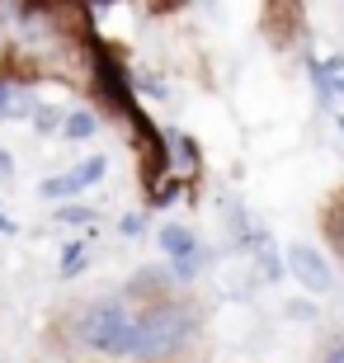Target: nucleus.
<instances>
[{"label":"nucleus","instance_id":"1","mask_svg":"<svg viewBox=\"0 0 344 363\" xmlns=\"http://www.w3.org/2000/svg\"><path fill=\"white\" fill-rule=\"evenodd\" d=\"M76 335L80 345H90L99 354H128L137 359L142 350V307L123 302V297H104L76 316Z\"/></svg>","mask_w":344,"mask_h":363},{"label":"nucleus","instance_id":"2","mask_svg":"<svg viewBox=\"0 0 344 363\" xmlns=\"http://www.w3.org/2000/svg\"><path fill=\"white\" fill-rule=\"evenodd\" d=\"M189 330H194L189 311L170 307V302L142 307V350H137V359H160V354H174L189 340Z\"/></svg>","mask_w":344,"mask_h":363},{"label":"nucleus","instance_id":"3","mask_svg":"<svg viewBox=\"0 0 344 363\" xmlns=\"http://www.w3.org/2000/svg\"><path fill=\"white\" fill-rule=\"evenodd\" d=\"M99 175H104V161L94 156V161L76 165L71 175H57V179H48V184H43V199H71V194H80V189H90Z\"/></svg>","mask_w":344,"mask_h":363},{"label":"nucleus","instance_id":"4","mask_svg":"<svg viewBox=\"0 0 344 363\" xmlns=\"http://www.w3.org/2000/svg\"><path fill=\"white\" fill-rule=\"evenodd\" d=\"M292 274H297L311 293H326V288H331V269H326L321 255H316V250H306V245H292Z\"/></svg>","mask_w":344,"mask_h":363},{"label":"nucleus","instance_id":"5","mask_svg":"<svg viewBox=\"0 0 344 363\" xmlns=\"http://www.w3.org/2000/svg\"><path fill=\"white\" fill-rule=\"evenodd\" d=\"M160 245H165L174 259H189V255H194V236H189V231H179V227H165V231H160Z\"/></svg>","mask_w":344,"mask_h":363},{"label":"nucleus","instance_id":"6","mask_svg":"<svg viewBox=\"0 0 344 363\" xmlns=\"http://www.w3.org/2000/svg\"><path fill=\"white\" fill-rule=\"evenodd\" d=\"M19 113H28V94L14 85H0V118H19Z\"/></svg>","mask_w":344,"mask_h":363},{"label":"nucleus","instance_id":"7","mask_svg":"<svg viewBox=\"0 0 344 363\" xmlns=\"http://www.w3.org/2000/svg\"><path fill=\"white\" fill-rule=\"evenodd\" d=\"M67 133L71 137H90L94 133V118H90V113H71V118H67Z\"/></svg>","mask_w":344,"mask_h":363},{"label":"nucleus","instance_id":"8","mask_svg":"<svg viewBox=\"0 0 344 363\" xmlns=\"http://www.w3.org/2000/svg\"><path fill=\"white\" fill-rule=\"evenodd\" d=\"M80 259H85V250H80V245H71V250H67V264H62V269L76 274V269H80Z\"/></svg>","mask_w":344,"mask_h":363},{"label":"nucleus","instance_id":"9","mask_svg":"<svg viewBox=\"0 0 344 363\" xmlns=\"http://www.w3.org/2000/svg\"><path fill=\"white\" fill-rule=\"evenodd\" d=\"M10 175V156H5V151H0V179Z\"/></svg>","mask_w":344,"mask_h":363},{"label":"nucleus","instance_id":"10","mask_svg":"<svg viewBox=\"0 0 344 363\" xmlns=\"http://www.w3.org/2000/svg\"><path fill=\"white\" fill-rule=\"evenodd\" d=\"M331 363H344V345H340V350H335V354H331Z\"/></svg>","mask_w":344,"mask_h":363},{"label":"nucleus","instance_id":"11","mask_svg":"<svg viewBox=\"0 0 344 363\" xmlns=\"http://www.w3.org/2000/svg\"><path fill=\"white\" fill-rule=\"evenodd\" d=\"M0 231H14V222H5V217H0Z\"/></svg>","mask_w":344,"mask_h":363},{"label":"nucleus","instance_id":"12","mask_svg":"<svg viewBox=\"0 0 344 363\" xmlns=\"http://www.w3.org/2000/svg\"><path fill=\"white\" fill-rule=\"evenodd\" d=\"M340 250H344V222H340Z\"/></svg>","mask_w":344,"mask_h":363}]
</instances>
